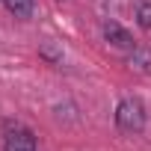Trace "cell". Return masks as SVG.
I'll return each instance as SVG.
<instances>
[{"label":"cell","mask_w":151,"mask_h":151,"mask_svg":"<svg viewBox=\"0 0 151 151\" xmlns=\"http://www.w3.org/2000/svg\"><path fill=\"white\" fill-rule=\"evenodd\" d=\"M116 124L124 133H139L145 127V104L139 98H122L116 107Z\"/></svg>","instance_id":"cell-1"},{"label":"cell","mask_w":151,"mask_h":151,"mask_svg":"<svg viewBox=\"0 0 151 151\" xmlns=\"http://www.w3.org/2000/svg\"><path fill=\"white\" fill-rule=\"evenodd\" d=\"M3 151H39L36 133L24 124H9L3 136Z\"/></svg>","instance_id":"cell-2"},{"label":"cell","mask_w":151,"mask_h":151,"mask_svg":"<svg viewBox=\"0 0 151 151\" xmlns=\"http://www.w3.org/2000/svg\"><path fill=\"white\" fill-rule=\"evenodd\" d=\"M104 39L113 45V47H122V50H133L136 45H133V36L122 27V24H116V21H107L104 24Z\"/></svg>","instance_id":"cell-3"},{"label":"cell","mask_w":151,"mask_h":151,"mask_svg":"<svg viewBox=\"0 0 151 151\" xmlns=\"http://www.w3.org/2000/svg\"><path fill=\"white\" fill-rule=\"evenodd\" d=\"M127 65L133 68V71H151V50L148 47H133L130 50V56H127Z\"/></svg>","instance_id":"cell-4"},{"label":"cell","mask_w":151,"mask_h":151,"mask_svg":"<svg viewBox=\"0 0 151 151\" xmlns=\"http://www.w3.org/2000/svg\"><path fill=\"white\" fill-rule=\"evenodd\" d=\"M3 3H6V9L15 15V18H30L33 15V0H3Z\"/></svg>","instance_id":"cell-5"},{"label":"cell","mask_w":151,"mask_h":151,"mask_svg":"<svg viewBox=\"0 0 151 151\" xmlns=\"http://www.w3.org/2000/svg\"><path fill=\"white\" fill-rule=\"evenodd\" d=\"M136 24L142 30H151V0H139L136 3Z\"/></svg>","instance_id":"cell-6"},{"label":"cell","mask_w":151,"mask_h":151,"mask_svg":"<svg viewBox=\"0 0 151 151\" xmlns=\"http://www.w3.org/2000/svg\"><path fill=\"white\" fill-rule=\"evenodd\" d=\"M42 56H47V59L59 62V59H62V50H56V47H50V45H42Z\"/></svg>","instance_id":"cell-7"}]
</instances>
